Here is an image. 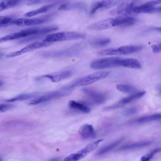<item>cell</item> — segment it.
<instances>
[{
  "mask_svg": "<svg viewBox=\"0 0 161 161\" xmlns=\"http://www.w3.org/2000/svg\"><path fill=\"white\" fill-rule=\"evenodd\" d=\"M110 42V40L108 38H104L96 39L91 42V44L94 46H103L108 44Z\"/></svg>",
  "mask_w": 161,
  "mask_h": 161,
  "instance_id": "30",
  "label": "cell"
},
{
  "mask_svg": "<svg viewBox=\"0 0 161 161\" xmlns=\"http://www.w3.org/2000/svg\"><path fill=\"white\" fill-rule=\"evenodd\" d=\"M161 3V0H151L145 3L136 6L133 12L136 13H154L161 12V8L154 7V6Z\"/></svg>",
  "mask_w": 161,
  "mask_h": 161,
  "instance_id": "9",
  "label": "cell"
},
{
  "mask_svg": "<svg viewBox=\"0 0 161 161\" xmlns=\"http://www.w3.org/2000/svg\"><path fill=\"white\" fill-rule=\"evenodd\" d=\"M161 43H159L158 45L155 44L151 46V47L152 49L153 52L154 53H157L160 52L161 50Z\"/></svg>",
  "mask_w": 161,
  "mask_h": 161,
  "instance_id": "36",
  "label": "cell"
},
{
  "mask_svg": "<svg viewBox=\"0 0 161 161\" xmlns=\"http://www.w3.org/2000/svg\"><path fill=\"white\" fill-rule=\"evenodd\" d=\"M1 158L0 157V161H1Z\"/></svg>",
  "mask_w": 161,
  "mask_h": 161,
  "instance_id": "40",
  "label": "cell"
},
{
  "mask_svg": "<svg viewBox=\"0 0 161 161\" xmlns=\"http://www.w3.org/2000/svg\"><path fill=\"white\" fill-rule=\"evenodd\" d=\"M70 70H65L46 75L38 77L36 79L39 80L42 78H47L53 82H58L70 77L73 75Z\"/></svg>",
  "mask_w": 161,
  "mask_h": 161,
  "instance_id": "12",
  "label": "cell"
},
{
  "mask_svg": "<svg viewBox=\"0 0 161 161\" xmlns=\"http://www.w3.org/2000/svg\"><path fill=\"white\" fill-rule=\"evenodd\" d=\"M67 0H58L54 3L44 6L37 9L27 12L24 14V16L25 17H31L40 14L45 12L52 8Z\"/></svg>",
  "mask_w": 161,
  "mask_h": 161,
  "instance_id": "16",
  "label": "cell"
},
{
  "mask_svg": "<svg viewBox=\"0 0 161 161\" xmlns=\"http://www.w3.org/2000/svg\"><path fill=\"white\" fill-rule=\"evenodd\" d=\"M80 44L75 45L69 48L53 51L40 52L39 55L47 58H61L75 57L78 56L82 50Z\"/></svg>",
  "mask_w": 161,
  "mask_h": 161,
  "instance_id": "2",
  "label": "cell"
},
{
  "mask_svg": "<svg viewBox=\"0 0 161 161\" xmlns=\"http://www.w3.org/2000/svg\"><path fill=\"white\" fill-rule=\"evenodd\" d=\"M54 0H34L30 3L29 4L33 5L45 3L49 2Z\"/></svg>",
  "mask_w": 161,
  "mask_h": 161,
  "instance_id": "37",
  "label": "cell"
},
{
  "mask_svg": "<svg viewBox=\"0 0 161 161\" xmlns=\"http://www.w3.org/2000/svg\"><path fill=\"white\" fill-rule=\"evenodd\" d=\"M113 0H104L97 2L92 6L90 14L92 15L98 9L108 7L112 3Z\"/></svg>",
  "mask_w": 161,
  "mask_h": 161,
  "instance_id": "24",
  "label": "cell"
},
{
  "mask_svg": "<svg viewBox=\"0 0 161 161\" xmlns=\"http://www.w3.org/2000/svg\"><path fill=\"white\" fill-rule=\"evenodd\" d=\"M85 35L73 31L58 32L47 36L43 41L49 42L85 38Z\"/></svg>",
  "mask_w": 161,
  "mask_h": 161,
  "instance_id": "4",
  "label": "cell"
},
{
  "mask_svg": "<svg viewBox=\"0 0 161 161\" xmlns=\"http://www.w3.org/2000/svg\"><path fill=\"white\" fill-rule=\"evenodd\" d=\"M52 44V42L44 41L36 42L27 45L19 50L11 53L8 54L6 57L8 58L16 57L38 48L48 46Z\"/></svg>",
  "mask_w": 161,
  "mask_h": 161,
  "instance_id": "10",
  "label": "cell"
},
{
  "mask_svg": "<svg viewBox=\"0 0 161 161\" xmlns=\"http://www.w3.org/2000/svg\"><path fill=\"white\" fill-rule=\"evenodd\" d=\"M160 148L154 149L146 155L142 156L141 158V160L142 161L149 160L153 157L155 154L160 152Z\"/></svg>",
  "mask_w": 161,
  "mask_h": 161,
  "instance_id": "31",
  "label": "cell"
},
{
  "mask_svg": "<svg viewBox=\"0 0 161 161\" xmlns=\"http://www.w3.org/2000/svg\"><path fill=\"white\" fill-rule=\"evenodd\" d=\"M128 3H123L120 4L116 8L110 11V14L113 15H123L126 16V9Z\"/></svg>",
  "mask_w": 161,
  "mask_h": 161,
  "instance_id": "29",
  "label": "cell"
},
{
  "mask_svg": "<svg viewBox=\"0 0 161 161\" xmlns=\"http://www.w3.org/2000/svg\"><path fill=\"white\" fill-rule=\"evenodd\" d=\"M136 20L135 18L127 16H120L114 19L113 27L117 26H128L133 25Z\"/></svg>",
  "mask_w": 161,
  "mask_h": 161,
  "instance_id": "17",
  "label": "cell"
},
{
  "mask_svg": "<svg viewBox=\"0 0 161 161\" xmlns=\"http://www.w3.org/2000/svg\"><path fill=\"white\" fill-rule=\"evenodd\" d=\"M40 32L39 27H34L22 30L12 33L0 38V42L8 41L26 37L30 36L38 35Z\"/></svg>",
  "mask_w": 161,
  "mask_h": 161,
  "instance_id": "8",
  "label": "cell"
},
{
  "mask_svg": "<svg viewBox=\"0 0 161 161\" xmlns=\"http://www.w3.org/2000/svg\"><path fill=\"white\" fill-rule=\"evenodd\" d=\"M3 56V54L0 52V58Z\"/></svg>",
  "mask_w": 161,
  "mask_h": 161,
  "instance_id": "39",
  "label": "cell"
},
{
  "mask_svg": "<svg viewBox=\"0 0 161 161\" xmlns=\"http://www.w3.org/2000/svg\"><path fill=\"white\" fill-rule=\"evenodd\" d=\"M3 85V82L0 80V87L2 86Z\"/></svg>",
  "mask_w": 161,
  "mask_h": 161,
  "instance_id": "38",
  "label": "cell"
},
{
  "mask_svg": "<svg viewBox=\"0 0 161 161\" xmlns=\"http://www.w3.org/2000/svg\"></svg>",
  "mask_w": 161,
  "mask_h": 161,
  "instance_id": "41",
  "label": "cell"
},
{
  "mask_svg": "<svg viewBox=\"0 0 161 161\" xmlns=\"http://www.w3.org/2000/svg\"><path fill=\"white\" fill-rule=\"evenodd\" d=\"M13 20L11 18L6 16H0V26L7 25L12 23Z\"/></svg>",
  "mask_w": 161,
  "mask_h": 161,
  "instance_id": "32",
  "label": "cell"
},
{
  "mask_svg": "<svg viewBox=\"0 0 161 161\" xmlns=\"http://www.w3.org/2000/svg\"><path fill=\"white\" fill-rule=\"evenodd\" d=\"M161 119V114H157L143 116L137 119L135 122L137 123H145L152 121L159 120Z\"/></svg>",
  "mask_w": 161,
  "mask_h": 161,
  "instance_id": "26",
  "label": "cell"
},
{
  "mask_svg": "<svg viewBox=\"0 0 161 161\" xmlns=\"http://www.w3.org/2000/svg\"><path fill=\"white\" fill-rule=\"evenodd\" d=\"M114 19L109 18L100 20L89 25L87 28L91 30L100 31L108 29L113 27Z\"/></svg>",
  "mask_w": 161,
  "mask_h": 161,
  "instance_id": "14",
  "label": "cell"
},
{
  "mask_svg": "<svg viewBox=\"0 0 161 161\" xmlns=\"http://www.w3.org/2000/svg\"><path fill=\"white\" fill-rule=\"evenodd\" d=\"M142 48L141 45L125 46L103 50L97 53L101 56L127 55L139 51Z\"/></svg>",
  "mask_w": 161,
  "mask_h": 161,
  "instance_id": "3",
  "label": "cell"
},
{
  "mask_svg": "<svg viewBox=\"0 0 161 161\" xmlns=\"http://www.w3.org/2000/svg\"><path fill=\"white\" fill-rule=\"evenodd\" d=\"M103 140L100 139L93 142L75 153H71L64 158V161H75L83 158L89 153L96 149L99 143Z\"/></svg>",
  "mask_w": 161,
  "mask_h": 161,
  "instance_id": "6",
  "label": "cell"
},
{
  "mask_svg": "<svg viewBox=\"0 0 161 161\" xmlns=\"http://www.w3.org/2000/svg\"><path fill=\"white\" fill-rule=\"evenodd\" d=\"M123 58L119 57L105 58L96 60L90 64L91 68L102 69L117 66H122Z\"/></svg>",
  "mask_w": 161,
  "mask_h": 161,
  "instance_id": "5",
  "label": "cell"
},
{
  "mask_svg": "<svg viewBox=\"0 0 161 161\" xmlns=\"http://www.w3.org/2000/svg\"><path fill=\"white\" fill-rule=\"evenodd\" d=\"M79 133L84 140L92 139L96 136V133L92 125L87 124L81 126L79 129Z\"/></svg>",
  "mask_w": 161,
  "mask_h": 161,
  "instance_id": "15",
  "label": "cell"
},
{
  "mask_svg": "<svg viewBox=\"0 0 161 161\" xmlns=\"http://www.w3.org/2000/svg\"><path fill=\"white\" fill-rule=\"evenodd\" d=\"M137 108L135 106H132L125 109L123 111V114L126 116H130L136 113Z\"/></svg>",
  "mask_w": 161,
  "mask_h": 161,
  "instance_id": "33",
  "label": "cell"
},
{
  "mask_svg": "<svg viewBox=\"0 0 161 161\" xmlns=\"http://www.w3.org/2000/svg\"><path fill=\"white\" fill-rule=\"evenodd\" d=\"M39 95V93H38L23 94L15 97L7 99L5 100V101L7 102H13L16 101H24L37 97Z\"/></svg>",
  "mask_w": 161,
  "mask_h": 161,
  "instance_id": "22",
  "label": "cell"
},
{
  "mask_svg": "<svg viewBox=\"0 0 161 161\" xmlns=\"http://www.w3.org/2000/svg\"><path fill=\"white\" fill-rule=\"evenodd\" d=\"M145 93L146 92L145 91L135 93L131 96L122 99L120 101L123 106H124L130 102L142 97L145 94Z\"/></svg>",
  "mask_w": 161,
  "mask_h": 161,
  "instance_id": "27",
  "label": "cell"
},
{
  "mask_svg": "<svg viewBox=\"0 0 161 161\" xmlns=\"http://www.w3.org/2000/svg\"><path fill=\"white\" fill-rule=\"evenodd\" d=\"M72 92L71 90L56 91L47 93L42 96L37 97L31 100L30 105H34L45 102L55 98L64 97L69 94Z\"/></svg>",
  "mask_w": 161,
  "mask_h": 161,
  "instance_id": "7",
  "label": "cell"
},
{
  "mask_svg": "<svg viewBox=\"0 0 161 161\" xmlns=\"http://www.w3.org/2000/svg\"><path fill=\"white\" fill-rule=\"evenodd\" d=\"M14 107V106L9 103L0 104V112H4L8 111Z\"/></svg>",
  "mask_w": 161,
  "mask_h": 161,
  "instance_id": "35",
  "label": "cell"
},
{
  "mask_svg": "<svg viewBox=\"0 0 161 161\" xmlns=\"http://www.w3.org/2000/svg\"><path fill=\"white\" fill-rule=\"evenodd\" d=\"M68 105L70 108L77 110L84 113L88 114L91 111L90 108L88 107L84 104L74 100H70L69 102Z\"/></svg>",
  "mask_w": 161,
  "mask_h": 161,
  "instance_id": "19",
  "label": "cell"
},
{
  "mask_svg": "<svg viewBox=\"0 0 161 161\" xmlns=\"http://www.w3.org/2000/svg\"><path fill=\"white\" fill-rule=\"evenodd\" d=\"M151 142L149 141H142L121 146L116 149L117 151H120L132 149L142 147L150 145Z\"/></svg>",
  "mask_w": 161,
  "mask_h": 161,
  "instance_id": "20",
  "label": "cell"
},
{
  "mask_svg": "<svg viewBox=\"0 0 161 161\" xmlns=\"http://www.w3.org/2000/svg\"><path fill=\"white\" fill-rule=\"evenodd\" d=\"M136 1H133L130 3H128L126 9V15L131 14L133 12V9L136 7Z\"/></svg>",
  "mask_w": 161,
  "mask_h": 161,
  "instance_id": "34",
  "label": "cell"
},
{
  "mask_svg": "<svg viewBox=\"0 0 161 161\" xmlns=\"http://www.w3.org/2000/svg\"><path fill=\"white\" fill-rule=\"evenodd\" d=\"M116 87L118 90L125 93H134L137 91V89L135 87L129 85L118 84Z\"/></svg>",
  "mask_w": 161,
  "mask_h": 161,
  "instance_id": "28",
  "label": "cell"
},
{
  "mask_svg": "<svg viewBox=\"0 0 161 161\" xmlns=\"http://www.w3.org/2000/svg\"><path fill=\"white\" fill-rule=\"evenodd\" d=\"M109 74V72L107 71L95 72L77 79L71 83L64 86L62 88L64 90H68L75 86L90 85L105 78Z\"/></svg>",
  "mask_w": 161,
  "mask_h": 161,
  "instance_id": "1",
  "label": "cell"
},
{
  "mask_svg": "<svg viewBox=\"0 0 161 161\" xmlns=\"http://www.w3.org/2000/svg\"><path fill=\"white\" fill-rule=\"evenodd\" d=\"M86 5L82 2H76L72 3H65L60 6L58 9L59 10H69L75 9L86 10Z\"/></svg>",
  "mask_w": 161,
  "mask_h": 161,
  "instance_id": "18",
  "label": "cell"
},
{
  "mask_svg": "<svg viewBox=\"0 0 161 161\" xmlns=\"http://www.w3.org/2000/svg\"><path fill=\"white\" fill-rule=\"evenodd\" d=\"M123 139V138H121L102 147L98 151L96 154L97 155L99 156L101 155L107 153L119 144Z\"/></svg>",
  "mask_w": 161,
  "mask_h": 161,
  "instance_id": "25",
  "label": "cell"
},
{
  "mask_svg": "<svg viewBox=\"0 0 161 161\" xmlns=\"http://www.w3.org/2000/svg\"><path fill=\"white\" fill-rule=\"evenodd\" d=\"M25 0H4L0 2V11L16 6Z\"/></svg>",
  "mask_w": 161,
  "mask_h": 161,
  "instance_id": "23",
  "label": "cell"
},
{
  "mask_svg": "<svg viewBox=\"0 0 161 161\" xmlns=\"http://www.w3.org/2000/svg\"><path fill=\"white\" fill-rule=\"evenodd\" d=\"M50 15L41 18L19 19L13 20L12 23L21 26L38 25L47 22L49 20L51 19Z\"/></svg>",
  "mask_w": 161,
  "mask_h": 161,
  "instance_id": "11",
  "label": "cell"
},
{
  "mask_svg": "<svg viewBox=\"0 0 161 161\" xmlns=\"http://www.w3.org/2000/svg\"><path fill=\"white\" fill-rule=\"evenodd\" d=\"M82 90L96 104H102L106 101V96L103 93L86 87L82 88Z\"/></svg>",
  "mask_w": 161,
  "mask_h": 161,
  "instance_id": "13",
  "label": "cell"
},
{
  "mask_svg": "<svg viewBox=\"0 0 161 161\" xmlns=\"http://www.w3.org/2000/svg\"><path fill=\"white\" fill-rule=\"evenodd\" d=\"M122 66L138 69L141 67V64L137 59L133 58H123Z\"/></svg>",
  "mask_w": 161,
  "mask_h": 161,
  "instance_id": "21",
  "label": "cell"
}]
</instances>
